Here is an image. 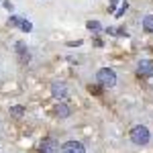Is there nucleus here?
<instances>
[{
	"instance_id": "9b49d317",
	"label": "nucleus",
	"mask_w": 153,
	"mask_h": 153,
	"mask_svg": "<svg viewBox=\"0 0 153 153\" xmlns=\"http://www.w3.org/2000/svg\"><path fill=\"white\" fill-rule=\"evenodd\" d=\"M86 27H88L90 31H100V29H102V25L96 23V21H88V23H86Z\"/></svg>"
},
{
	"instance_id": "423d86ee",
	"label": "nucleus",
	"mask_w": 153,
	"mask_h": 153,
	"mask_svg": "<svg viewBox=\"0 0 153 153\" xmlns=\"http://www.w3.org/2000/svg\"><path fill=\"white\" fill-rule=\"evenodd\" d=\"M61 153H86V149L80 141H68L61 147Z\"/></svg>"
},
{
	"instance_id": "f8f14e48",
	"label": "nucleus",
	"mask_w": 153,
	"mask_h": 153,
	"mask_svg": "<svg viewBox=\"0 0 153 153\" xmlns=\"http://www.w3.org/2000/svg\"><path fill=\"white\" fill-rule=\"evenodd\" d=\"M21 23H23L21 16H10V19H8V27H19Z\"/></svg>"
},
{
	"instance_id": "1a4fd4ad",
	"label": "nucleus",
	"mask_w": 153,
	"mask_h": 153,
	"mask_svg": "<svg viewBox=\"0 0 153 153\" xmlns=\"http://www.w3.org/2000/svg\"><path fill=\"white\" fill-rule=\"evenodd\" d=\"M143 31L145 33H153V14H147L143 19Z\"/></svg>"
},
{
	"instance_id": "39448f33",
	"label": "nucleus",
	"mask_w": 153,
	"mask_h": 153,
	"mask_svg": "<svg viewBox=\"0 0 153 153\" xmlns=\"http://www.w3.org/2000/svg\"><path fill=\"white\" fill-rule=\"evenodd\" d=\"M51 94H53V98H68V86L63 82H53L51 84Z\"/></svg>"
},
{
	"instance_id": "4468645a",
	"label": "nucleus",
	"mask_w": 153,
	"mask_h": 153,
	"mask_svg": "<svg viewBox=\"0 0 153 153\" xmlns=\"http://www.w3.org/2000/svg\"><path fill=\"white\" fill-rule=\"evenodd\" d=\"M21 27H23V31H25V33H29V31L33 29V25L29 23V21H23V23H21Z\"/></svg>"
},
{
	"instance_id": "20e7f679",
	"label": "nucleus",
	"mask_w": 153,
	"mask_h": 153,
	"mask_svg": "<svg viewBox=\"0 0 153 153\" xmlns=\"http://www.w3.org/2000/svg\"><path fill=\"white\" fill-rule=\"evenodd\" d=\"M137 76L139 78H151L153 76V61L151 59H141L137 65Z\"/></svg>"
},
{
	"instance_id": "7ed1b4c3",
	"label": "nucleus",
	"mask_w": 153,
	"mask_h": 153,
	"mask_svg": "<svg viewBox=\"0 0 153 153\" xmlns=\"http://www.w3.org/2000/svg\"><path fill=\"white\" fill-rule=\"evenodd\" d=\"M59 151V143L53 137H47L39 143V153H57Z\"/></svg>"
},
{
	"instance_id": "0eeeda50",
	"label": "nucleus",
	"mask_w": 153,
	"mask_h": 153,
	"mask_svg": "<svg viewBox=\"0 0 153 153\" xmlns=\"http://www.w3.org/2000/svg\"><path fill=\"white\" fill-rule=\"evenodd\" d=\"M16 55H19V61H21L23 65H27L29 59H31V53H29V49H27V45H25L23 41L16 43Z\"/></svg>"
},
{
	"instance_id": "ddd939ff",
	"label": "nucleus",
	"mask_w": 153,
	"mask_h": 153,
	"mask_svg": "<svg viewBox=\"0 0 153 153\" xmlns=\"http://www.w3.org/2000/svg\"><path fill=\"white\" fill-rule=\"evenodd\" d=\"M88 90L92 92V94H102V86L98 84V86H88Z\"/></svg>"
},
{
	"instance_id": "f03ea898",
	"label": "nucleus",
	"mask_w": 153,
	"mask_h": 153,
	"mask_svg": "<svg viewBox=\"0 0 153 153\" xmlns=\"http://www.w3.org/2000/svg\"><path fill=\"white\" fill-rule=\"evenodd\" d=\"M96 80H98V84L102 88H112L117 84V74H114V70H110V68H102V70H98V74H96Z\"/></svg>"
},
{
	"instance_id": "6e6552de",
	"label": "nucleus",
	"mask_w": 153,
	"mask_h": 153,
	"mask_svg": "<svg viewBox=\"0 0 153 153\" xmlns=\"http://www.w3.org/2000/svg\"><path fill=\"white\" fill-rule=\"evenodd\" d=\"M70 112H71L70 106L63 104V102H59V104L53 108V114H55V117H59V118H68V117H70Z\"/></svg>"
},
{
	"instance_id": "9d476101",
	"label": "nucleus",
	"mask_w": 153,
	"mask_h": 153,
	"mask_svg": "<svg viewBox=\"0 0 153 153\" xmlns=\"http://www.w3.org/2000/svg\"><path fill=\"white\" fill-rule=\"evenodd\" d=\"M10 114H12V117H16V118L23 117V114H25V106H10Z\"/></svg>"
},
{
	"instance_id": "f257e3e1",
	"label": "nucleus",
	"mask_w": 153,
	"mask_h": 153,
	"mask_svg": "<svg viewBox=\"0 0 153 153\" xmlns=\"http://www.w3.org/2000/svg\"><path fill=\"white\" fill-rule=\"evenodd\" d=\"M149 139H151V135H149V129H147V127L135 125V127L131 129V141L135 143V145H147Z\"/></svg>"
}]
</instances>
